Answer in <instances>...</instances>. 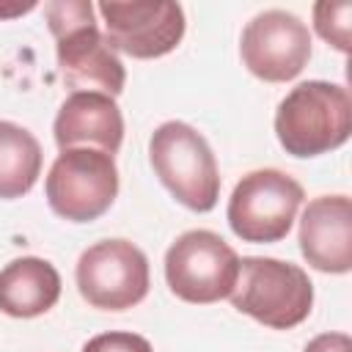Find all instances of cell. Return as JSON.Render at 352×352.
<instances>
[{
  "instance_id": "obj_1",
  "label": "cell",
  "mask_w": 352,
  "mask_h": 352,
  "mask_svg": "<svg viewBox=\"0 0 352 352\" xmlns=\"http://www.w3.org/2000/svg\"><path fill=\"white\" fill-rule=\"evenodd\" d=\"M94 11L91 0H52L44 6L63 82L74 91H99L116 99L124 91L126 69L99 30Z\"/></svg>"
},
{
  "instance_id": "obj_2",
  "label": "cell",
  "mask_w": 352,
  "mask_h": 352,
  "mask_svg": "<svg viewBox=\"0 0 352 352\" xmlns=\"http://www.w3.org/2000/svg\"><path fill=\"white\" fill-rule=\"evenodd\" d=\"M352 135L349 91L327 80L297 82L275 110V138L292 157L308 160L341 148Z\"/></svg>"
},
{
  "instance_id": "obj_3",
  "label": "cell",
  "mask_w": 352,
  "mask_h": 352,
  "mask_svg": "<svg viewBox=\"0 0 352 352\" xmlns=\"http://www.w3.org/2000/svg\"><path fill=\"white\" fill-rule=\"evenodd\" d=\"M231 305L272 330H292L308 319L314 308V283L308 272L292 261L272 256L239 258V275Z\"/></svg>"
},
{
  "instance_id": "obj_4",
  "label": "cell",
  "mask_w": 352,
  "mask_h": 352,
  "mask_svg": "<svg viewBox=\"0 0 352 352\" xmlns=\"http://www.w3.org/2000/svg\"><path fill=\"white\" fill-rule=\"evenodd\" d=\"M148 162L162 187L190 212H212L217 206V160L195 126L184 121L160 124L148 138Z\"/></svg>"
},
{
  "instance_id": "obj_5",
  "label": "cell",
  "mask_w": 352,
  "mask_h": 352,
  "mask_svg": "<svg viewBox=\"0 0 352 352\" xmlns=\"http://www.w3.org/2000/svg\"><path fill=\"white\" fill-rule=\"evenodd\" d=\"M302 198V184L286 170L256 168L236 182L228 198L226 220L242 242H280L292 231Z\"/></svg>"
},
{
  "instance_id": "obj_6",
  "label": "cell",
  "mask_w": 352,
  "mask_h": 352,
  "mask_svg": "<svg viewBox=\"0 0 352 352\" xmlns=\"http://www.w3.org/2000/svg\"><path fill=\"white\" fill-rule=\"evenodd\" d=\"M239 275L236 250L209 228H190L165 253L168 289L192 305L220 302L234 292Z\"/></svg>"
},
{
  "instance_id": "obj_7",
  "label": "cell",
  "mask_w": 352,
  "mask_h": 352,
  "mask_svg": "<svg viewBox=\"0 0 352 352\" xmlns=\"http://www.w3.org/2000/svg\"><path fill=\"white\" fill-rule=\"evenodd\" d=\"M50 209L69 223L102 217L118 195V168L113 154L99 148H66L44 179Z\"/></svg>"
},
{
  "instance_id": "obj_8",
  "label": "cell",
  "mask_w": 352,
  "mask_h": 352,
  "mask_svg": "<svg viewBox=\"0 0 352 352\" xmlns=\"http://www.w3.org/2000/svg\"><path fill=\"white\" fill-rule=\"evenodd\" d=\"M74 280L91 308L126 311L148 294V258L129 239H102L80 253Z\"/></svg>"
},
{
  "instance_id": "obj_9",
  "label": "cell",
  "mask_w": 352,
  "mask_h": 352,
  "mask_svg": "<svg viewBox=\"0 0 352 352\" xmlns=\"http://www.w3.org/2000/svg\"><path fill=\"white\" fill-rule=\"evenodd\" d=\"M104 25V38L116 52L138 60H151L173 52L187 30L184 8L170 0H104L96 6Z\"/></svg>"
},
{
  "instance_id": "obj_10",
  "label": "cell",
  "mask_w": 352,
  "mask_h": 352,
  "mask_svg": "<svg viewBox=\"0 0 352 352\" xmlns=\"http://www.w3.org/2000/svg\"><path fill=\"white\" fill-rule=\"evenodd\" d=\"M245 69L264 82H289L311 60L308 25L283 8L256 14L239 38Z\"/></svg>"
},
{
  "instance_id": "obj_11",
  "label": "cell",
  "mask_w": 352,
  "mask_h": 352,
  "mask_svg": "<svg viewBox=\"0 0 352 352\" xmlns=\"http://www.w3.org/2000/svg\"><path fill=\"white\" fill-rule=\"evenodd\" d=\"M300 253L302 258L330 275L352 270V201L349 195H316L300 217Z\"/></svg>"
},
{
  "instance_id": "obj_12",
  "label": "cell",
  "mask_w": 352,
  "mask_h": 352,
  "mask_svg": "<svg viewBox=\"0 0 352 352\" xmlns=\"http://www.w3.org/2000/svg\"><path fill=\"white\" fill-rule=\"evenodd\" d=\"M52 135L60 151L99 148L116 154L124 143V116L113 96L99 91H72L58 107Z\"/></svg>"
},
{
  "instance_id": "obj_13",
  "label": "cell",
  "mask_w": 352,
  "mask_h": 352,
  "mask_svg": "<svg viewBox=\"0 0 352 352\" xmlns=\"http://www.w3.org/2000/svg\"><path fill=\"white\" fill-rule=\"evenodd\" d=\"M60 300L55 264L38 256H19L0 270V311L14 319H36Z\"/></svg>"
},
{
  "instance_id": "obj_14",
  "label": "cell",
  "mask_w": 352,
  "mask_h": 352,
  "mask_svg": "<svg viewBox=\"0 0 352 352\" xmlns=\"http://www.w3.org/2000/svg\"><path fill=\"white\" fill-rule=\"evenodd\" d=\"M41 143L14 121H0V201L22 198L41 176Z\"/></svg>"
},
{
  "instance_id": "obj_15",
  "label": "cell",
  "mask_w": 352,
  "mask_h": 352,
  "mask_svg": "<svg viewBox=\"0 0 352 352\" xmlns=\"http://www.w3.org/2000/svg\"><path fill=\"white\" fill-rule=\"evenodd\" d=\"M349 16H352V3L322 0V3L314 6V28H316V33L344 55L349 52V30H352Z\"/></svg>"
},
{
  "instance_id": "obj_16",
  "label": "cell",
  "mask_w": 352,
  "mask_h": 352,
  "mask_svg": "<svg viewBox=\"0 0 352 352\" xmlns=\"http://www.w3.org/2000/svg\"><path fill=\"white\" fill-rule=\"evenodd\" d=\"M82 352H154L148 338L129 333V330H110V333H99L94 338L85 341Z\"/></svg>"
},
{
  "instance_id": "obj_17",
  "label": "cell",
  "mask_w": 352,
  "mask_h": 352,
  "mask_svg": "<svg viewBox=\"0 0 352 352\" xmlns=\"http://www.w3.org/2000/svg\"><path fill=\"white\" fill-rule=\"evenodd\" d=\"M302 352H352V341L346 333H322L311 338Z\"/></svg>"
},
{
  "instance_id": "obj_18",
  "label": "cell",
  "mask_w": 352,
  "mask_h": 352,
  "mask_svg": "<svg viewBox=\"0 0 352 352\" xmlns=\"http://www.w3.org/2000/svg\"><path fill=\"white\" fill-rule=\"evenodd\" d=\"M36 3H8V6H0V19H11V16H22L28 11H33Z\"/></svg>"
}]
</instances>
